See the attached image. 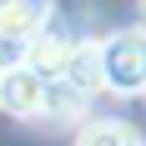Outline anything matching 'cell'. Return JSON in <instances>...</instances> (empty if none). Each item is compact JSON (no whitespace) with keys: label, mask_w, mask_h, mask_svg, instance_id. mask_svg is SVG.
Returning a JSON list of instances; mask_svg holds the SVG:
<instances>
[{"label":"cell","mask_w":146,"mask_h":146,"mask_svg":"<svg viewBox=\"0 0 146 146\" xmlns=\"http://www.w3.org/2000/svg\"><path fill=\"white\" fill-rule=\"evenodd\" d=\"M101 50V86L116 91V96H136L146 91V35L141 30H116L96 40Z\"/></svg>","instance_id":"obj_1"},{"label":"cell","mask_w":146,"mask_h":146,"mask_svg":"<svg viewBox=\"0 0 146 146\" xmlns=\"http://www.w3.org/2000/svg\"><path fill=\"white\" fill-rule=\"evenodd\" d=\"M45 20H50V5H35V0H5L0 5V30L25 45L35 35H45Z\"/></svg>","instance_id":"obj_5"},{"label":"cell","mask_w":146,"mask_h":146,"mask_svg":"<svg viewBox=\"0 0 146 146\" xmlns=\"http://www.w3.org/2000/svg\"><path fill=\"white\" fill-rule=\"evenodd\" d=\"M76 146H146V141H141V131H136L131 121L101 116V121H91L86 131L76 136Z\"/></svg>","instance_id":"obj_6"},{"label":"cell","mask_w":146,"mask_h":146,"mask_svg":"<svg viewBox=\"0 0 146 146\" xmlns=\"http://www.w3.org/2000/svg\"><path fill=\"white\" fill-rule=\"evenodd\" d=\"M60 81H66L76 96H86V101L101 91V50H96V40H76L71 45V60H66Z\"/></svg>","instance_id":"obj_4"},{"label":"cell","mask_w":146,"mask_h":146,"mask_svg":"<svg viewBox=\"0 0 146 146\" xmlns=\"http://www.w3.org/2000/svg\"><path fill=\"white\" fill-rule=\"evenodd\" d=\"M25 50H30L25 40H15V35H5V30H0V76L15 71V66H25Z\"/></svg>","instance_id":"obj_8"},{"label":"cell","mask_w":146,"mask_h":146,"mask_svg":"<svg viewBox=\"0 0 146 146\" xmlns=\"http://www.w3.org/2000/svg\"><path fill=\"white\" fill-rule=\"evenodd\" d=\"M71 35H60V30L45 25V35H35L25 50V71L40 76V81H60V71H66V60H71Z\"/></svg>","instance_id":"obj_2"},{"label":"cell","mask_w":146,"mask_h":146,"mask_svg":"<svg viewBox=\"0 0 146 146\" xmlns=\"http://www.w3.org/2000/svg\"><path fill=\"white\" fill-rule=\"evenodd\" d=\"M40 111H45V116H56V121H71V116H81V111H86V96H76L66 81H45Z\"/></svg>","instance_id":"obj_7"},{"label":"cell","mask_w":146,"mask_h":146,"mask_svg":"<svg viewBox=\"0 0 146 146\" xmlns=\"http://www.w3.org/2000/svg\"><path fill=\"white\" fill-rule=\"evenodd\" d=\"M141 35H146V30H141Z\"/></svg>","instance_id":"obj_9"},{"label":"cell","mask_w":146,"mask_h":146,"mask_svg":"<svg viewBox=\"0 0 146 146\" xmlns=\"http://www.w3.org/2000/svg\"><path fill=\"white\" fill-rule=\"evenodd\" d=\"M40 96H45V81L30 76L25 66H15V71L0 76V106L10 116H40Z\"/></svg>","instance_id":"obj_3"}]
</instances>
